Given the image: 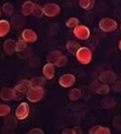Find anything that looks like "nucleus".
<instances>
[{
    "label": "nucleus",
    "instance_id": "1",
    "mask_svg": "<svg viewBox=\"0 0 121 134\" xmlns=\"http://www.w3.org/2000/svg\"><path fill=\"white\" fill-rule=\"evenodd\" d=\"M26 96L30 102L37 103L40 100H42V98L44 96V90H43L42 87H36V88L31 87L26 92Z\"/></svg>",
    "mask_w": 121,
    "mask_h": 134
},
{
    "label": "nucleus",
    "instance_id": "2",
    "mask_svg": "<svg viewBox=\"0 0 121 134\" xmlns=\"http://www.w3.org/2000/svg\"><path fill=\"white\" fill-rule=\"evenodd\" d=\"M76 58L78 60V62H80L83 64H88L90 63L92 58V53L90 51V48L83 47V48H80L79 49L77 50L76 52Z\"/></svg>",
    "mask_w": 121,
    "mask_h": 134
},
{
    "label": "nucleus",
    "instance_id": "3",
    "mask_svg": "<svg viewBox=\"0 0 121 134\" xmlns=\"http://www.w3.org/2000/svg\"><path fill=\"white\" fill-rule=\"evenodd\" d=\"M100 28L103 32H113L114 30L117 29V23L113 19H109V18H104L100 21Z\"/></svg>",
    "mask_w": 121,
    "mask_h": 134
},
{
    "label": "nucleus",
    "instance_id": "4",
    "mask_svg": "<svg viewBox=\"0 0 121 134\" xmlns=\"http://www.w3.org/2000/svg\"><path fill=\"white\" fill-rule=\"evenodd\" d=\"M74 35L76 36L78 39L80 40H86L90 37V30L88 27H86L85 25H77L76 27H75L74 30Z\"/></svg>",
    "mask_w": 121,
    "mask_h": 134
},
{
    "label": "nucleus",
    "instance_id": "5",
    "mask_svg": "<svg viewBox=\"0 0 121 134\" xmlns=\"http://www.w3.org/2000/svg\"><path fill=\"white\" fill-rule=\"evenodd\" d=\"M44 14L48 17H55L60 13V8L59 5L54 4V3H48L43 7Z\"/></svg>",
    "mask_w": 121,
    "mask_h": 134
},
{
    "label": "nucleus",
    "instance_id": "6",
    "mask_svg": "<svg viewBox=\"0 0 121 134\" xmlns=\"http://www.w3.org/2000/svg\"><path fill=\"white\" fill-rule=\"evenodd\" d=\"M29 111H30L29 105L26 103H21L18 106V108L16 109V112H15V115H16L17 119L19 120L25 119L28 116V115H29Z\"/></svg>",
    "mask_w": 121,
    "mask_h": 134
},
{
    "label": "nucleus",
    "instance_id": "7",
    "mask_svg": "<svg viewBox=\"0 0 121 134\" xmlns=\"http://www.w3.org/2000/svg\"><path fill=\"white\" fill-rule=\"evenodd\" d=\"M75 82V76L71 74H66L63 75V76H60L59 83L60 86L64 87V88H69V87L73 86Z\"/></svg>",
    "mask_w": 121,
    "mask_h": 134
},
{
    "label": "nucleus",
    "instance_id": "8",
    "mask_svg": "<svg viewBox=\"0 0 121 134\" xmlns=\"http://www.w3.org/2000/svg\"><path fill=\"white\" fill-rule=\"evenodd\" d=\"M17 96V91L15 90V88H4L0 93V97L1 99L6 102L11 100L13 99H15Z\"/></svg>",
    "mask_w": 121,
    "mask_h": 134
},
{
    "label": "nucleus",
    "instance_id": "9",
    "mask_svg": "<svg viewBox=\"0 0 121 134\" xmlns=\"http://www.w3.org/2000/svg\"><path fill=\"white\" fill-rule=\"evenodd\" d=\"M116 79H117V76L111 71H103L99 75V80L102 83H114Z\"/></svg>",
    "mask_w": 121,
    "mask_h": 134
},
{
    "label": "nucleus",
    "instance_id": "10",
    "mask_svg": "<svg viewBox=\"0 0 121 134\" xmlns=\"http://www.w3.org/2000/svg\"><path fill=\"white\" fill-rule=\"evenodd\" d=\"M16 46H17V42L15 40L8 39L4 42L3 48H4V51L8 55H12L16 51Z\"/></svg>",
    "mask_w": 121,
    "mask_h": 134
},
{
    "label": "nucleus",
    "instance_id": "11",
    "mask_svg": "<svg viewBox=\"0 0 121 134\" xmlns=\"http://www.w3.org/2000/svg\"><path fill=\"white\" fill-rule=\"evenodd\" d=\"M31 88V81L29 80H21L19 84H17L15 86V90L17 93H24L27 92V90Z\"/></svg>",
    "mask_w": 121,
    "mask_h": 134
},
{
    "label": "nucleus",
    "instance_id": "12",
    "mask_svg": "<svg viewBox=\"0 0 121 134\" xmlns=\"http://www.w3.org/2000/svg\"><path fill=\"white\" fill-rule=\"evenodd\" d=\"M55 73V67L53 63H47L44 67H43V75H45V77L47 79H51L54 76Z\"/></svg>",
    "mask_w": 121,
    "mask_h": 134
},
{
    "label": "nucleus",
    "instance_id": "13",
    "mask_svg": "<svg viewBox=\"0 0 121 134\" xmlns=\"http://www.w3.org/2000/svg\"><path fill=\"white\" fill-rule=\"evenodd\" d=\"M23 39L25 40L26 42H35L36 41L37 39V36H36V34L33 31L32 29H26L23 32Z\"/></svg>",
    "mask_w": 121,
    "mask_h": 134
},
{
    "label": "nucleus",
    "instance_id": "14",
    "mask_svg": "<svg viewBox=\"0 0 121 134\" xmlns=\"http://www.w3.org/2000/svg\"><path fill=\"white\" fill-rule=\"evenodd\" d=\"M10 30V23L7 20H1L0 21V37L7 36Z\"/></svg>",
    "mask_w": 121,
    "mask_h": 134
},
{
    "label": "nucleus",
    "instance_id": "15",
    "mask_svg": "<svg viewBox=\"0 0 121 134\" xmlns=\"http://www.w3.org/2000/svg\"><path fill=\"white\" fill-rule=\"evenodd\" d=\"M35 6H36V5L34 4L33 2H31V1L25 2L24 4L23 5V7H21V12H23V14L25 15V16L31 15L34 11Z\"/></svg>",
    "mask_w": 121,
    "mask_h": 134
},
{
    "label": "nucleus",
    "instance_id": "16",
    "mask_svg": "<svg viewBox=\"0 0 121 134\" xmlns=\"http://www.w3.org/2000/svg\"><path fill=\"white\" fill-rule=\"evenodd\" d=\"M66 48L69 52H71L72 54H76L77 50L80 48V46L77 42L71 40V41H68L66 43Z\"/></svg>",
    "mask_w": 121,
    "mask_h": 134
},
{
    "label": "nucleus",
    "instance_id": "17",
    "mask_svg": "<svg viewBox=\"0 0 121 134\" xmlns=\"http://www.w3.org/2000/svg\"><path fill=\"white\" fill-rule=\"evenodd\" d=\"M62 56V53L59 51V50H55V51H52V52H50V55L48 56V63H53V64L56 65L57 62H58L59 58Z\"/></svg>",
    "mask_w": 121,
    "mask_h": 134
},
{
    "label": "nucleus",
    "instance_id": "18",
    "mask_svg": "<svg viewBox=\"0 0 121 134\" xmlns=\"http://www.w3.org/2000/svg\"><path fill=\"white\" fill-rule=\"evenodd\" d=\"M90 134H94V133H102V134H108L110 133V130L107 128H104V127H100V126H95L93 128H91L90 130Z\"/></svg>",
    "mask_w": 121,
    "mask_h": 134
},
{
    "label": "nucleus",
    "instance_id": "19",
    "mask_svg": "<svg viewBox=\"0 0 121 134\" xmlns=\"http://www.w3.org/2000/svg\"><path fill=\"white\" fill-rule=\"evenodd\" d=\"M102 107L105 109H111L113 108V107H115L116 105V100L114 98H112V97H106L105 99H103V100H102Z\"/></svg>",
    "mask_w": 121,
    "mask_h": 134
},
{
    "label": "nucleus",
    "instance_id": "20",
    "mask_svg": "<svg viewBox=\"0 0 121 134\" xmlns=\"http://www.w3.org/2000/svg\"><path fill=\"white\" fill-rule=\"evenodd\" d=\"M93 90H95L99 94H107L109 90H110V88H109V87L107 85H104V84L103 85H100V84L97 83L96 87L94 88Z\"/></svg>",
    "mask_w": 121,
    "mask_h": 134
},
{
    "label": "nucleus",
    "instance_id": "21",
    "mask_svg": "<svg viewBox=\"0 0 121 134\" xmlns=\"http://www.w3.org/2000/svg\"><path fill=\"white\" fill-rule=\"evenodd\" d=\"M45 82H46L45 78L41 77V76H37V77H35L31 80V87H33V88L42 87L45 84Z\"/></svg>",
    "mask_w": 121,
    "mask_h": 134
},
{
    "label": "nucleus",
    "instance_id": "22",
    "mask_svg": "<svg viewBox=\"0 0 121 134\" xmlns=\"http://www.w3.org/2000/svg\"><path fill=\"white\" fill-rule=\"evenodd\" d=\"M79 6L84 9H91L94 6V0H79Z\"/></svg>",
    "mask_w": 121,
    "mask_h": 134
},
{
    "label": "nucleus",
    "instance_id": "23",
    "mask_svg": "<svg viewBox=\"0 0 121 134\" xmlns=\"http://www.w3.org/2000/svg\"><path fill=\"white\" fill-rule=\"evenodd\" d=\"M81 97V91L78 88H75L72 90L69 93V99L71 100H76Z\"/></svg>",
    "mask_w": 121,
    "mask_h": 134
},
{
    "label": "nucleus",
    "instance_id": "24",
    "mask_svg": "<svg viewBox=\"0 0 121 134\" xmlns=\"http://www.w3.org/2000/svg\"><path fill=\"white\" fill-rule=\"evenodd\" d=\"M13 10H14V8H13V5L11 3H5L3 5V12L8 16H10L13 13Z\"/></svg>",
    "mask_w": 121,
    "mask_h": 134
},
{
    "label": "nucleus",
    "instance_id": "25",
    "mask_svg": "<svg viewBox=\"0 0 121 134\" xmlns=\"http://www.w3.org/2000/svg\"><path fill=\"white\" fill-rule=\"evenodd\" d=\"M44 14V10H43V8H42L40 5H36L35 8H34L33 15L36 18H41Z\"/></svg>",
    "mask_w": 121,
    "mask_h": 134
},
{
    "label": "nucleus",
    "instance_id": "26",
    "mask_svg": "<svg viewBox=\"0 0 121 134\" xmlns=\"http://www.w3.org/2000/svg\"><path fill=\"white\" fill-rule=\"evenodd\" d=\"M79 24V21L76 18H70L66 21V26L69 28H75Z\"/></svg>",
    "mask_w": 121,
    "mask_h": 134
},
{
    "label": "nucleus",
    "instance_id": "27",
    "mask_svg": "<svg viewBox=\"0 0 121 134\" xmlns=\"http://www.w3.org/2000/svg\"><path fill=\"white\" fill-rule=\"evenodd\" d=\"M10 113V107L7 104H0V116H6Z\"/></svg>",
    "mask_w": 121,
    "mask_h": 134
},
{
    "label": "nucleus",
    "instance_id": "28",
    "mask_svg": "<svg viewBox=\"0 0 121 134\" xmlns=\"http://www.w3.org/2000/svg\"><path fill=\"white\" fill-rule=\"evenodd\" d=\"M5 124H6V126L8 127V128H14L17 125V120L13 116H8L5 120Z\"/></svg>",
    "mask_w": 121,
    "mask_h": 134
},
{
    "label": "nucleus",
    "instance_id": "29",
    "mask_svg": "<svg viewBox=\"0 0 121 134\" xmlns=\"http://www.w3.org/2000/svg\"><path fill=\"white\" fill-rule=\"evenodd\" d=\"M27 47V44H26V41L23 39L19 40V41L17 42V46H16V51H23Z\"/></svg>",
    "mask_w": 121,
    "mask_h": 134
},
{
    "label": "nucleus",
    "instance_id": "30",
    "mask_svg": "<svg viewBox=\"0 0 121 134\" xmlns=\"http://www.w3.org/2000/svg\"><path fill=\"white\" fill-rule=\"evenodd\" d=\"M67 61H68V60H67V57L62 55V56L59 58V60H58V62H57L56 65L58 67H63V66H64V65H66Z\"/></svg>",
    "mask_w": 121,
    "mask_h": 134
},
{
    "label": "nucleus",
    "instance_id": "31",
    "mask_svg": "<svg viewBox=\"0 0 121 134\" xmlns=\"http://www.w3.org/2000/svg\"><path fill=\"white\" fill-rule=\"evenodd\" d=\"M114 127H115L117 130H121V117H116L115 119H114Z\"/></svg>",
    "mask_w": 121,
    "mask_h": 134
},
{
    "label": "nucleus",
    "instance_id": "32",
    "mask_svg": "<svg viewBox=\"0 0 121 134\" xmlns=\"http://www.w3.org/2000/svg\"><path fill=\"white\" fill-rule=\"evenodd\" d=\"M113 90L115 91H121V81H117L113 84Z\"/></svg>",
    "mask_w": 121,
    "mask_h": 134
},
{
    "label": "nucleus",
    "instance_id": "33",
    "mask_svg": "<svg viewBox=\"0 0 121 134\" xmlns=\"http://www.w3.org/2000/svg\"><path fill=\"white\" fill-rule=\"evenodd\" d=\"M29 133L30 134H32V133H37V134H43L44 133V131L42 130H40V129H38V128H36V129H33V130H31L29 131Z\"/></svg>",
    "mask_w": 121,
    "mask_h": 134
},
{
    "label": "nucleus",
    "instance_id": "34",
    "mask_svg": "<svg viewBox=\"0 0 121 134\" xmlns=\"http://www.w3.org/2000/svg\"><path fill=\"white\" fill-rule=\"evenodd\" d=\"M63 134H75V130H70V129H66V130H64L63 131Z\"/></svg>",
    "mask_w": 121,
    "mask_h": 134
},
{
    "label": "nucleus",
    "instance_id": "35",
    "mask_svg": "<svg viewBox=\"0 0 121 134\" xmlns=\"http://www.w3.org/2000/svg\"><path fill=\"white\" fill-rule=\"evenodd\" d=\"M74 130H75V133H76V132H79V133H81L82 132V130H80L79 128H78V127H75V129H74Z\"/></svg>",
    "mask_w": 121,
    "mask_h": 134
},
{
    "label": "nucleus",
    "instance_id": "36",
    "mask_svg": "<svg viewBox=\"0 0 121 134\" xmlns=\"http://www.w3.org/2000/svg\"><path fill=\"white\" fill-rule=\"evenodd\" d=\"M119 48L121 49V41H120V43H119Z\"/></svg>",
    "mask_w": 121,
    "mask_h": 134
},
{
    "label": "nucleus",
    "instance_id": "37",
    "mask_svg": "<svg viewBox=\"0 0 121 134\" xmlns=\"http://www.w3.org/2000/svg\"><path fill=\"white\" fill-rule=\"evenodd\" d=\"M0 17H1V8H0Z\"/></svg>",
    "mask_w": 121,
    "mask_h": 134
}]
</instances>
